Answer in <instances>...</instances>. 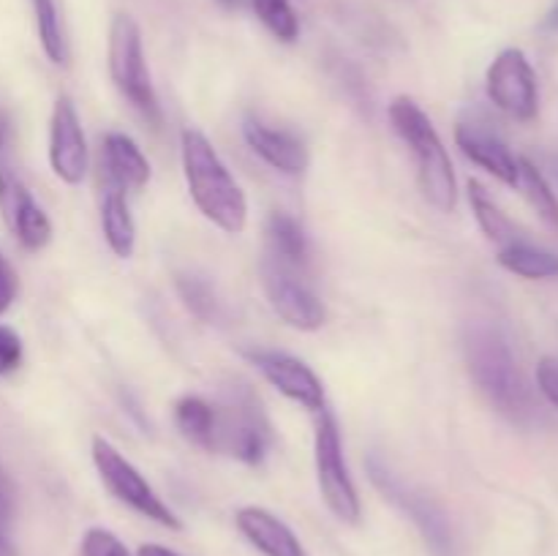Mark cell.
Returning <instances> with one entry per match:
<instances>
[{
	"label": "cell",
	"instance_id": "1",
	"mask_svg": "<svg viewBox=\"0 0 558 556\" xmlns=\"http://www.w3.org/2000/svg\"><path fill=\"white\" fill-rule=\"evenodd\" d=\"M463 352L483 396L512 423H529L534 418V398L505 333L488 322H474L463 338Z\"/></svg>",
	"mask_w": 558,
	"mask_h": 556
},
{
	"label": "cell",
	"instance_id": "2",
	"mask_svg": "<svg viewBox=\"0 0 558 556\" xmlns=\"http://www.w3.org/2000/svg\"><path fill=\"white\" fill-rule=\"evenodd\" d=\"M180 156H183L189 194L202 216L227 234L243 232L248 227V200L227 169V164L221 161L213 142L202 131L183 129Z\"/></svg>",
	"mask_w": 558,
	"mask_h": 556
},
{
	"label": "cell",
	"instance_id": "3",
	"mask_svg": "<svg viewBox=\"0 0 558 556\" xmlns=\"http://www.w3.org/2000/svg\"><path fill=\"white\" fill-rule=\"evenodd\" d=\"M390 123L396 134L407 142L417 161V183L425 202L439 213H452L458 205V180L452 158L441 142L439 131L430 123L414 98L396 96L390 104Z\"/></svg>",
	"mask_w": 558,
	"mask_h": 556
},
{
	"label": "cell",
	"instance_id": "4",
	"mask_svg": "<svg viewBox=\"0 0 558 556\" xmlns=\"http://www.w3.org/2000/svg\"><path fill=\"white\" fill-rule=\"evenodd\" d=\"M270 447L272 428L259 396L245 382H232L223 387L218 401H213L210 452H221L248 467H259Z\"/></svg>",
	"mask_w": 558,
	"mask_h": 556
},
{
	"label": "cell",
	"instance_id": "5",
	"mask_svg": "<svg viewBox=\"0 0 558 556\" xmlns=\"http://www.w3.org/2000/svg\"><path fill=\"white\" fill-rule=\"evenodd\" d=\"M109 76L120 96L129 98L134 109H140L142 118L150 120L153 125L161 123V109H158L156 87H153L150 69L145 60V47H142L140 22L125 11H118L109 25V49H107Z\"/></svg>",
	"mask_w": 558,
	"mask_h": 556
},
{
	"label": "cell",
	"instance_id": "6",
	"mask_svg": "<svg viewBox=\"0 0 558 556\" xmlns=\"http://www.w3.org/2000/svg\"><path fill=\"white\" fill-rule=\"evenodd\" d=\"M93 463L98 469V478L107 485L109 494L136 510L140 516L150 518V521L161 523L167 529H183V521L174 516L172 507L153 491V485L142 478L140 469L118 450L109 439L104 436H93Z\"/></svg>",
	"mask_w": 558,
	"mask_h": 556
},
{
	"label": "cell",
	"instance_id": "7",
	"mask_svg": "<svg viewBox=\"0 0 558 556\" xmlns=\"http://www.w3.org/2000/svg\"><path fill=\"white\" fill-rule=\"evenodd\" d=\"M314 458H316V480L325 505L336 518L343 523H360V496L354 488V480L349 474L347 461H343L341 428L338 420L332 418L330 409H322L319 423H316L314 439Z\"/></svg>",
	"mask_w": 558,
	"mask_h": 556
},
{
	"label": "cell",
	"instance_id": "8",
	"mask_svg": "<svg viewBox=\"0 0 558 556\" xmlns=\"http://www.w3.org/2000/svg\"><path fill=\"white\" fill-rule=\"evenodd\" d=\"M368 474L371 483L385 494V499H390L398 510L412 518L414 527L420 529V534L428 543V548L434 551V556H456V537H452L450 521H447L445 510L428 494H423L420 488L409 485L407 480L398 478L376 456L368 458Z\"/></svg>",
	"mask_w": 558,
	"mask_h": 556
},
{
	"label": "cell",
	"instance_id": "9",
	"mask_svg": "<svg viewBox=\"0 0 558 556\" xmlns=\"http://www.w3.org/2000/svg\"><path fill=\"white\" fill-rule=\"evenodd\" d=\"M0 213L22 249L41 251L52 240V221L9 164V123L0 118Z\"/></svg>",
	"mask_w": 558,
	"mask_h": 556
},
{
	"label": "cell",
	"instance_id": "10",
	"mask_svg": "<svg viewBox=\"0 0 558 556\" xmlns=\"http://www.w3.org/2000/svg\"><path fill=\"white\" fill-rule=\"evenodd\" d=\"M488 98L518 123H532L539 112V90L534 65L521 49H501L485 76Z\"/></svg>",
	"mask_w": 558,
	"mask_h": 556
},
{
	"label": "cell",
	"instance_id": "11",
	"mask_svg": "<svg viewBox=\"0 0 558 556\" xmlns=\"http://www.w3.org/2000/svg\"><path fill=\"white\" fill-rule=\"evenodd\" d=\"M262 287H265L267 300H270L272 311L287 322L294 330H319L327 319L325 303L319 294L308 287L305 273L289 270V267L278 265V262L262 256Z\"/></svg>",
	"mask_w": 558,
	"mask_h": 556
},
{
	"label": "cell",
	"instance_id": "12",
	"mask_svg": "<svg viewBox=\"0 0 558 556\" xmlns=\"http://www.w3.org/2000/svg\"><path fill=\"white\" fill-rule=\"evenodd\" d=\"M49 164L63 183L80 185L87 174V142L69 96H58L49 118Z\"/></svg>",
	"mask_w": 558,
	"mask_h": 556
},
{
	"label": "cell",
	"instance_id": "13",
	"mask_svg": "<svg viewBox=\"0 0 558 556\" xmlns=\"http://www.w3.org/2000/svg\"><path fill=\"white\" fill-rule=\"evenodd\" d=\"M245 358L265 374V379L278 392L289 398V401L300 403V407L311 409V412H322L325 409V387L322 379L303 363V360L292 358L287 352H276V349H248Z\"/></svg>",
	"mask_w": 558,
	"mask_h": 556
},
{
	"label": "cell",
	"instance_id": "14",
	"mask_svg": "<svg viewBox=\"0 0 558 556\" xmlns=\"http://www.w3.org/2000/svg\"><path fill=\"white\" fill-rule=\"evenodd\" d=\"M243 136L251 150L283 174H303L308 169V147L294 131L272 129L256 118H245Z\"/></svg>",
	"mask_w": 558,
	"mask_h": 556
},
{
	"label": "cell",
	"instance_id": "15",
	"mask_svg": "<svg viewBox=\"0 0 558 556\" xmlns=\"http://www.w3.org/2000/svg\"><path fill=\"white\" fill-rule=\"evenodd\" d=\"M240 534L265 556H308L298 534L287 527L278 516H272L265 507H240L234 516Z\"/></svg>",
	"mask_w": 558,
	"mask_h": 556
},
{
	"label": "cell",
	"instance_id": "16",
	"mask_svg": "<svg viewBox=\"0 0 558 556\" xmlns=\"http://www.w3.org/2000/svg\"><path fill=\"white\" fill-rule=\"evenodd\" d=\"M456 142L469 161L483 167L485 172H490L501 183L518 185V158L507 150L499 136L490 134L488 129L477 123H458Z\"/></svg>",
	"mask_w": 558,
	"mask_h": 556
},
{
	"label": "cell",
	"instance_id": "17",
	"mask_svg": "<svg viewBox=\"0 0 558 556\" xmlns=\"http://www.w3.org/2000/svg\"><path fill=\"white\" fill-rule=\"evenodd\" d=\"M104 169L112 189L142 191L150 183V161L129 134L109 131L104 136Z\"/></svg>",
	"mask_w": 558,
	"mask_h": 556
},
{
	"label": "cell",
	"instance_id": "18",
	"mask_svg": "<svg viewBox=\"0 0 558 556\" xmlns=\"http://www.w3.org/2000/svg\"><path fill=\"white\" fill-rule=\"evenodd\" d=\"M265 256L308 276L311 265V243L305 229L300 227L298 218L289 213H270L265 221Z\"/></svg>",
	"mask_w": 558,
	"mask_h": 556
},
{
	"label": "cell",
	"instance_id": "19",
	"mask_svg": "<svg viewBox=\"0 0 558 556\" xmlns=\"http://www.w3.org/2000/svg\"><path fill=\"white\" fill-rule=\"evenodd\" d=\"M101 229L104 240L112 249L114 256L120 259H129L134 256L136 249V223L131 216L129 200H125V191L109 189L107 196L101 202Z\"/></svg>",
	"mask_w": 558,
	"mask_h": 556
},
{
	"label": "cell",
	"instance_id": "20",
	"mask_svg": "<svg viewBox=\"0 0 558 556\" xmlns=\"http://www.w3.org/2000/svg\"><path fill=\"white\" fill-rule=\"evenodd\" d=\"M469 202H472V210H474V218H477L480 229H483L485 238H488L490 243L505 249V245H512L518 243V240H523L521 232L515 229V223L499 210V205L490 200L488 191H485L477 180H469Z\"/></svg>",
	"mask_w": 558,
	"mask_h": 556
},
{
	"label": "cell",
	"instance_id": "21",
	"mask_svg": "<svg viewBox=\"0 0 558 556\" xmlns=\"http://www.w3.org/2000/svg\"><path fill=\"white\" fill-rule=\"evenodd\" d=\"M499 265L505 267V270L515 273V276L532 278V281L558 276V256L545 249H537V245L526 243V240H518V243L505 245V249L499 251Z\"/></svg>",
	"mask_w": 558,
	"mask_h": 556
},
{
	"label": "cell",
	"instance_id": "22",
	"mask_svg": "<svg viewBox=\"0 0 558 556\" xmlns=\"http://www.w3.org/2000/svg\"><path fill=\"white\" fill-rule=\"evenodd\" d=\"M33 16H36V33L38 41H41L44 55L49 58V63L54 65H69L71 49L69 38H65L63 16L54 0H31Z\"/></svg>",
	"mask_w": 558,
	"mask_h": 556
},
{
	"label": "cell",
	"instance_id": "23",
	"mask_svg": "<svg viewBox=\"0 0 558 556\" xmlns=\"http://www.w3.org/2000/svg\"><path fill=\"white\" fill-rule=\"evenodd\" d=\"M174 425L191 445L210 450L213 403L202 396H183L174 403Z\"/></svg>",
	"mask_w": 558,
	"mask_h": 556
},
{
	"label": "cell",
	"instance_id": "24",
	"mask_svg": "<svg viewBox=\"0 0 558 556\" xmlns=\"http://www.w3.org/2000/svg\"><path fill=\"white\" fill-rule=\"evenodd\" d=\"M518 185L523 189L526 200L532 202L534 210L539 213V218L550 229H558V196L545 180V174L539 172L537 164H532L529 158H518Z\"/></svg>",
	"mask_w": 558,
	"mask_h": 556
},
{
	"label": "cell",
	"instance_id": "25",
	"mask_svg": "<svg viewBox=\"0 0 558 556\" xmlns=\"http://www.w3.org/2000/svg\"><path fill=\"white\" fill-rule=\"evenodd\" d=\"M254 14L262 25L283 44H294L300 38V20L294 14L292 0H251Z\"/></svg>",
	"mask_w": 558,
	"mask_h": 556
},
{
	"label": "cell",
	"instance_id": "26",
	"mask_svg": "<svg viewBox=\"0 0 558 556\" xmlns=\"http://www.w3.org/2000/svg\"><path fill=\"white\" fill-rule=\"evenodd\" d=\"M178 292L189 311L199 319H216L218 314V298L213 292L210 281L199 276H178Z\"/></svg>",
	"mask_w": 558,
	"mask_h": 556
},
{
	"label": "cell",
	"instance_id": "27",
	"mask_svg": "<svg viewBox=\"0 0 558 556\" xmlns=\"http://www.w3.org/2000/svg\"><path fill=\"white\" fill-rule=\"evenodd\" d=\"M16 491L9 474L0 469V556H16L14 548Z\"/></svg>",
	"mask_w": 558,
	"mask_h": 556
},
{
	"label": "cell",
	"instance_id": "28",
	"mask_svg": "<svg viewBox=\"0 0 558 556\" xmlns=\"http://www.w3.org/2000/svg\"><path fill=\"white\" fill-rule=\"evenodd\" d=\"M82 556H131L129 548L120 543L118 534H112L109 529L93 527L87 529L85 537H82Z\"/></svg>",
	"mask_w": 558,
	"mask_h": 556
},
{
	"label": "cell",
	"instance_id": "29",
	"mask_svg": "<svg viewBox=\"0 0 558 556\" xmlns=\"http://www.w3.org/2000/svg\"><path fill=\"white\" fill-rule=\"evenodd\" d=\"M22 354H25V349H22L20 333L11 330V327H5V325H0V376H5V374H11V371L20 368Z\"/></svg>",
	"mask_w": 558,
	"mask_h": 556
},
{
	"label": "cell",
	"instance_id": "30",
	"mask_svg": "<svg viewBox=\"0 0 558 556\" xmlns=\"http://www.w3.org/2000/svg\"><path fill=\"white\" fill-rule=\"evenodd\" d=\"M16 292H20V278H16V270L11 267V262L0 254V316L11 309V303L16 300Z\"/></svg>",
	"mask_w": 558,
	"mask_h": 556
},
{
	"label": "cell",
	"instance_id": "31",
	"mask_svg": "<svg viewBox=\"0 0 558 556\" xmlns=\"http://www.w3.org/2000/svg\"><path fill=\"white\" fill-rule=\"evenodd\" d=\"M537 385L543 396L558 409V360L543 358L537 365Z\"/></svg>",
	"mask_w": 558,
	"mask_h": 556
},
{
	"label": "cell",
	"instance_id": "32",
	"mask_svg": "<svg viewBox=\"0 0 558 556\" xmlns=\"http://www.w3.org/2000/svg\"><path fill=\"white\" fill-rule=\"evenodd\" d=\"M136 556H180V554H174V551L163 548V545L147 543V545H140V551H136Z\"/></svg>",
	"mask_w": 558,
	"mask_h": 556
},
{
	"label": "cell",
	"instance_id": "33",
	"mask_svg": "<svg viewBox=\"0 0 558 556\" xmlns=\"http://www.w3.org/2000/svg\"><path fill=\"white\" fill-rule=\"evenodd\" d=\"M218 3H223V5H229V9H232V5H240L243 0H218Z\"/></svg>",
	"mask_w": 558,
	"mask_h": 556
}]
</instances>
